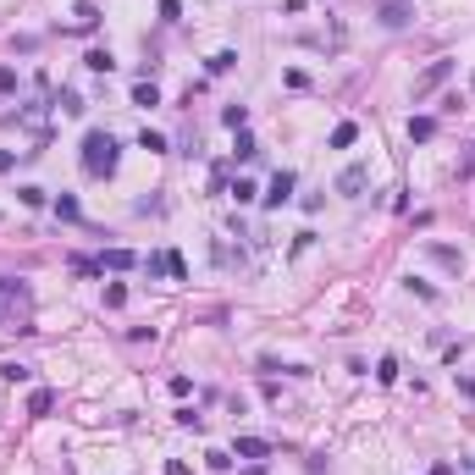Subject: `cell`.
<instances>
[{
  "instance_id": "cell-7",
  "label": "cell",
  "mask_w": 475,
  "mask_h": 475,
  "mask_svg": "<svg viewBox=\"0 0 475 475\" xmlns=\"http://www.w3.org/2000/svg\"><path fill=\"white\" fill-rule=\"evenodd\" d=\"M238 459H271V442L265 437H238Z\"/></svg>"
},
{
  "instance_id": "cell-14",
  "label": "cell",
  "mask_w": 475,
  "mask_h": 475,
  "mask_svg": "<svg viewBox=\"0 0 475 475\" xmlns=\"http://www.w3.org/2000/svg\"><path fill=\"white\" fill-rule=\"evenodd\" d=\"M354 139H359V127H354V122H343V127H337V133H332V150H348V144H354Z\"/></svg>"
},
{
  "instance_id": "cell-3",
  "label": "cell",
  "mask_w": 475,
  "mask_h": 475,
  "mask_svg": "<svg viewBox=\"0 0 475 475\" xmlns=\"http://www.w3.org/2000/svg\"><path fill=\"white\" fill-rule=\"evenodd\" d=\"M288 199H293V171H277L271 188H265V210H282Z\"/></svg>"
},
{
  "instance_id": "cell-6",
  "label": "cell",
  "mask_w": 475,
  "mask_h": 475,
  "mask_svg": "<svg viewBox=\"0 0 475 475\" xmlns=\"http://www.w3.org/2000/svg\"><path fill=\"white\" fill-rule=\"evenodd\" d=\"M365 182H371V166H348V171L337 177V194H359Z\"/></svg>"
},
{
  "instance_id": "cell-18",
  "label": "cell",
  "mask_w": 475,
  "mask_h": 475,
  "mask_svg": "<svg viewBox=\"0 0 475 475\" xmlns=\"http://www.w3.org/2000/svg\"><path fill=\"white\" fill-rule=\"evenodd\" d=\"M254 194H260V188H254V182H249V177H238V182H233V199H238V205H249V199H254Z\"/></svg>"
},
{
  "instance_id": "cell-22",
  "label": "cell",
  "mask_w": 475,
  "mask_h": 475,
  "mask_svg": "<svg viewBox=\"0 0 475 475\" xmlns=\"http://www.w3.org/2000/svg\"><path fill=\"white\" fill-rule=\"evenodd\" d=\"M0 376H6V382H28L33 371H28V365H0Z\"/></svg>"
},
{
  "instance_id": "cell-17",
  "label": "cell",
  "mask_w": 475,
  "mask_h": 475,
  "mask_svg": "<svg viewBox=\"0 0 475 475\" xmlns=\"http://www.w3.org/2000/svg\"><path fill=\"white\" fill-rule=\"evenodd\" d=\"M56 105H61L67 116H83V100H78V94H72V88H61V100H56Z\"/></svg>"
},
{
  "instance_id": "cell-2",
  "label": "cell",
  "mask_w": 475,
  "mask_h": 475,
  "mask_svg": "<svg viewBox=\"0 0 475 475\" xmlns=\"http://www.w3.org/2000/svg\"><path fill=\"white\" fill-rule=\"evenodd\" d=\"M116 160H122V150H116L111 133H88V139H83V171H88V177H111Z\"/></svg>"
},
{
  "instance_id": "cell-4",
  "label": "cell",
  "mask_w": 475,
  "mask_h": 475,
  "mask_svg": "<svg viewBox=\"0 0 475 475\" xmlns=\"http://www.w3.org/2000/svg\"><path fill=\"white\" fill-rule=\"evenodd\" d=\"M448 72H453V61H431V67H426V78L414 83V100H426L437 83H448Z\"/></svg>"
},
{
  "instance_id": "cell-27",
  "label": "cell",
  "mask_w": 475,
  "mask_h": 475,
  "mask_svg": "<svg viewBox=\"0 0 475 475\" xmlns=\"http://www.w3.org/2000/svg\"><path fill=\"white\" fill-rule=\"evenodd\" d=\"M11 160H17V155H11V150H0V177H6V171H11Z\"/></svg>"
},
{
  "instance_id": "cell-19",
  "label": "cell",
  "mask_w": 475,
  "mask_h": 475,
  "mask_svg": "<svg viewBox=\"0 0 475 475\" xmlns=\"http://www.w3.org/2000/svg\"><path fill=\"white\" fill-rule=\"evenodd\" d=\"M139 150H150V155H160V150H166V139H160V133H150V127H144V133H139Z\"/></svg>"
},
{
  "instance_id": "cell-26",
  "label": "cell",
  "mask_w": 475,
  "mask_h": 475,
  "mask_svg": "<svg viewBox=\"0 0 475 475\" xmlns=\"http://www.w3.org/2000/svg\"><path fill=\"white\" fill-rule=\"evenodd\" d=\"M465 177H475V144H470V155H465V166H459Z\"/></svg>"
},
{
  "instance_id": "cell-16",
  "label": "cell",
  "mask_w": 475,
  "mask_h": 475,
  "mask_svg": "<svg viewBox=\"0 0 475 475\" xmlns=\"http://www.w3.org/2000/svg\"><path fill=\"white\" fill-rule=\"evenodd\" d=\"M238 67V56L233 50H221V56H210V72H216V78H221V72H233Z\"/></svg>"
},
{
  "instance_id": "cell-13",
  "label": "cell",
  "mask_w": 475,
  "mask_h": 475,
  "mask_svg": "<svg viewBox=\"0 0 475 475\" xmlns=\"http://www.w3.org/2000/svg\"><path fill=\"white\" fill-rule=\"evenodd\" d=\"M221 122H227L233 133H243V127H249V111H243V105H227V111H221Z\"/></svg>"
},
{
  "instance_id": "cell-12",
  "label": "cell",
  "mask_w": 475,
  "mask_h": 475,
  "mask_svg": "<svg viewBox=\"0 0 475 475\" xmlns=\"http://www.w3.org/2000/svg\"><path fill=\"white\" fill-rule=\"evenodd\" d=\"M50 403H56V393H50V387H39V393L28 398V414H50Z\"/></svg>"
},
{
  "instance_id": "cell-24",
  "label": "cell",
  "mask_w": 475,
  "mask_h": 475,
  "mask_svg": "<svg viewBox=\"0 0 475 475\" xmlns=\"http://www.w3.org/2000/svg\"><path fill=\"white\" fill-rule=\"evenodd\" d=\"M177 17H182V6L177 0H160V22H177Z\"/></svg>"
},
{
  "instance_id": "cell-1",
  "label": "cell",
  "mask_w": 475,
  "mask_h": 475,
  "mask_svg": "<svg viewBox=\"0 0 475 475\" xmlns=\"http://www.w3.org/2000/svg\"><path fill=\"white\" fill-rule=\"evenodd\" d=\"M28 320H33V293H28V282L0 277V326H11V332H33Z\"/></svg>"
},
{
  "instance_id": "cell-10",
  "label": "cell",
  "mask_w": 475,
  "mask_h": 475,
  "mask_svg": "<svg viewBox=\"0 0 475 475\" xmlns=\"http://www.w3.org/2000/svg\"><path fill=\"white\" fill-rule=\"evenodd\" d=\"M431 133H437V122H431V116H414V122H409V139H414V144H426Z\"/></svg>"
},
{
  "instance_id": "cell-25",
  "label": "cell",
  "mask_w": 475,
  "mask_h": 475,
  "mask_svg": "<svg viewBox=\"0 0 475 475\" xmlns=\"http://www.w3.org/2000/svg\"><path fill=\"white\" fill-rule=\"evenodd\" d=\"M11 88H17V72H11V67H0V94H11Z\"/></svg>"
},
{
  "instance_id": "cell-23",
  "label": "cell",
  "mask_w": 475,
  "mask_h": 475,
  "mask_svg": "<svg viewBox=\"0 0 475 475\" xmlns=\"http://www.w3.org/2000/svg\"><path fill=\"white\" fill-rule=\"evenodd\" d=\"M376 382H398V359H382L376 365Z\"/></svg>"
},
{
  "instance_id": "cell-5",
  "label": "cell",
  "mask_w": 475,
  "mask_h": 475,
  "mask_svg": "<svg viewBox=\"0 0 475 475\" xmlns=\"http://www.w3.org/2000/svg\"><path fill=\"white\" fill-rule=\"evenodd\" d=\"M409 0H382V28H409Z\"/></svg>"
},
{
  "instance_id": "cell-9",
  "label": "cell",
  "mask_w": 475,
  "mask_h": 475,
  "mask_svg": "<svg viewBox=\"0 0 475 475\" xmlns=\"http://www.w3.org/2000/svg\"><path fill=\"white\" fill-rule=\"evenodd\" d=\"M83 67H88V72H111L116 61H111V50H88V56H83Z\"/></svg>"
},
{
  "instance_id": "cell-8",
  "label": "cell",
  "mask_w": 475,
  "mask_h": 475,
  "mask_svg": "<svg viewBox=\"0 0 475 475\" xmlns=\"http://www.w3.org/2000/svg\"><path fill=\"white\" fill-rule=\"evenodd\" d=\"M127 265H139L133 249H105V260H100V271H127Z\"/></svg>"
},
{
  "instance_id": "cell-11",
  "label": "cell",
  "mask_w": 475,
  "mask_h": 475,
  "mask_svg": "<svg viewBox=\"0 0 475 475\" xmlns=\"http://www.w3.org/2000/svg\"><path fill=\"white\" fill-rule=\"evenodd\" d=\"M133 105H160V94H155V83H150V78L133 83Z\"/></svg>"
},
{
  "instance_id": "cell-21",
  "label": "cell",
  "mask_w": 475,
  "mask_h": 475,
  "mask_svg": "<svg viewBox=\"0 0 475 475\" xmlns=\"http://www.w3.org/2000/svg\"><path fill=\"white\" fill-rule=\"evenodd\" d=\"M254 155H260V144H254L249 133H238V160H254Z\"/></svg>"
},
{
  "instance_id": "cell-20",
  "label": "cell",
  "mask_w": 475,
  "mask_h": 475,
  "mask_svg": "<svg viewBox=\"0 0 475 475\" xmlns=\"http://www.w3.org/2000/svg\"><path fill=\"white\" fill-rule=\"evenodd\" d=\"M105 304H111V310H122V304H127V288H122V282H111V288H105Z\"/></svg>"
},
{
  "instance_id": "cell-15",
  "label": "cell",
  "mask_w": 475,
  "mask_h": 475,
  "mask_svg": "<svg viewBox=\"0 0 475 475\" xmlns=\"http://www.w3.org/2000/svg\"><path fill=\"white\" fill-rule=\"evenodd\" d=\"M56 216H61V221H78V216H83L78 199H72V194H61V199H56Z\"/></svg>"
}]
</instances>
